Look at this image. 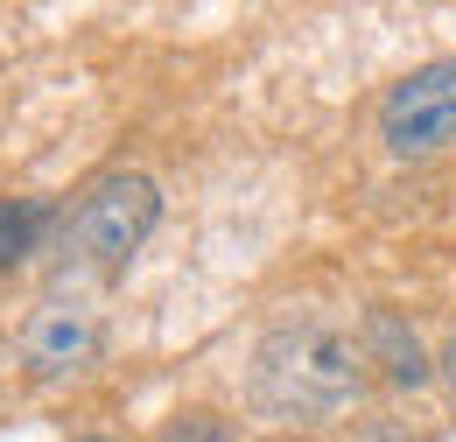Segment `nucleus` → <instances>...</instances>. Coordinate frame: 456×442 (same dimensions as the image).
Masks as SVG:
<instances>
[{
	"instance_id": "nucleus-1",
	"label": "nucleus",
	"mask_w": 456,
	"mask_h": 442,
	"mask_svg": "<svg viewBox=\"0 0 456 442\" xmlns=\"http://www.w3.org/2000/svg\"><path fill=\"white\" fill-rule=\"evenodd\" d=\"M365 387V344L338 316H288L253 344V407L274 422H330Z\"/></svg>"
},
{
	"instance_id": "nucleus-2",
	"label": "nucleus",
	"mask_w": 456,
	"mask_h": 442,
	"mask_svg": "<svg viewBox=\"0 0 456 442\" xmlns=\"http://www.w3.org/2000/svg\"><path fill=\"white\" fill-rule=\"evenodd\" d=\"M155 218H162V190L148 176H134V168H113L63 218V253L77 267H92V274H113V267H126L141 253V239L155 232Z\"/></svg>"
},
{
	"instance_id": "nucleus-3",
	"label": "nucleus",
	"mask_w": 456,
	"mask_h": 442,
	"mask_svg": "<svg viewBox=\"0 0 456 442\" xmlns=\"http://www.w3.org/2000/svg\"><path fill=\"white\" fill-rule=\"evenodd\" d=\"M379 141L400 162H428V155L456 148V56H436V63L407 70L379 99Z\"/></svg>"
},
{
	"instance_id": "nucleus-4",
	"label": "nucleus",
	"mask_w": 456,
	"mask_h": 442,
	"mask_svg": "<svg viewBox=\"0 0 456 442\" xmlns=\"http://www.w3.org/2000/svg\"><path fill=\"white\" fill-rule=\"evenodd\" d=\"M92 351H99V309L77 295H43L36 316L21 323V365L36 380H63V372L92 365Z\"/></svg>"
},
{
	"instance_id": "nucleus-5",
	"label": "nucleus",
	"mask_w": 456,
	"mask_h": 442,
	"mask_svg": "<svg viewBox=\"0 0 456 442\" xmlns=\"http://www.w3.org/2000/svg\"><path fill=\"white\" fill-rule=\"evenodd\" d=\"M365 365H379L387 372V387H421L428 380V358H421V344H414V331L400 323V316H387V309H372L365 316Z\"/></svg>"
},
{
	"instance_id": "nucleus-6",
	"label": "nucleus",
	"mask_w": 456,
	"mask_h": 442,
	"mask_svg": "<svg viewBox=\"0 0 456 442\" xmlns=\"http://www.w3.org/2000/svg\"><path fill=\"white\" fill-rule=\"evenodd\" d=\"M50 225H57V204H50V197H0V274L21 267V260L43 246Z\"/></svg>"
},
{
	"instance_id": "nucleus-7",
	"label": "nucleus",
	"mask_w": 456,
	"mask_h": 442,
	"mask_svg": "<svg viewBox=\"0 0 456 442\" xmlns=\"http://www.w3.org/2000/svg\"><path fill=\"white\" fill-rule=\"evenodd\" d=\"M162 442H232V429L211 407H190V414H175L169 429H162Z\"/></svg>"
},
{
	"instance_id": "nucleus-8",
	"label": "nucleus",
	"mask_w": 456,
	"mask_h": 442,
	"mask_svg": "<svg viewBox=\"0 0 456 442\" xmlns=\"http://www.w3.org/2000/svg\"><path fill=\"white\" fill-rule=\"evenodd\" d=\"M436 365H443V380L456 387V331H450V344H443V358H436Z\"/></svg>"
},
{
	"instance_id": "nucleus-9",
	"label": "nucleus",
	"mask_w": 456,
	"mask_h": 442,
	"mask_svg": "<svg viewBox=\"0 0 456 442\" xmlns=\"http://www.w3.org/2000/svg\"><path fill=\"white\" fill-rule=\"evenodd\" d=\"M85 442H113V436H85Z\"/></svg>"
}]
</instances>
